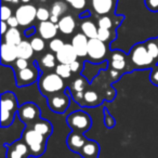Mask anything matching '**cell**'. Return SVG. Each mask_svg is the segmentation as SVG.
I'll return each instance as SVG.
<instances>
[{
    "label": "cell",
    "mask_w": 158,
    "mask_h": 158,
    "mask_svg": "<svg viewBox=\"0 0 158 158\" xmlns=\"http://www.w3.org/2000/svg\"><path fill=\"white\" fill-rule=\"evenodd\" d=\"M69 66H70V69H72L73 73H77V72H79V70H81V67H82L81 63H80L79 61L73 62L72 64H69Z\"/></svg>",
    "instance_id": "cell-42"
},
{
    "label": "cell",
    "mask_w": 158,
    "mask_h": 158,
    "mask_svg": "<svg viewBox=\"0 0 158 158\" xmlns=\"http://www.w3.org/2000/svg\"><path fill=\"white\" fill-rule=\"evenodd\" d=\"M57 26H59L61 33L65 34V35H70L76 28V22L72 15H65L60 19Z\"/></svg>",
    "instance_id": "cell-18"
},
{
    "label": "cell",
    "mask_w": 158,
    "mask_h": 158,
    "mask_svg": "<svg viewBox=\"0 0 158 158\" xmlns=\"http://www.w3.org/2000/svg\"><path fill=\"white\" fill-rule=\"evenodd\" d=\"M16 49H18V56L20 59L29 60L34 54V49L31 42L26 40H22L21 44L16 46Z\"/></svg>",
    "instance_id": "cell-21"
},
{
    "label": "cell",
    "mask_w": 158,
    "mask_h": 158,
    "mask_svg": "<svg viewBox=\"0 0 158 158\" xmlns=\"http://www.w3.org/2000/svg\"><path fill=\"white\" fill-rule=\"evenodd\" d=\"M70 5L73 6V8L77 10H81L86 7V0H74Z\"/></svg>",
    "instance_id": "cell-41"
},
{
    "label": "cell",
    "mask_w": 158,
    "mask_h": 158,
    "mask_svg": "<svg viewBox=\"0 0 158 158\" xmlns=\"http://www.w3.org/2000/svg\"><path fill=\"white\" fill-rule=\"evenodd\" d=\"M64 87V80L61 76L55 73V74H46L41 76L39 79V88L44 94L46 95H52L55 93L63 92Z\"/></svg>",
    "instance_id": "cell-2"
},
{
    "label": "cell",
    "mask_w": 158,
    "mask_h": 158,
    "mask_svg": "<svg viewBox=\"0 0 158 158\" xmlns=\"http://www.w3.org/2000/svg\"><path fill=\"white\" fill-rule=\"evenodd\" d=\"M15 16L21 26H28L34 22L35 19H37V9L34 6L25 3L18 8L15 11Z\"/></svg>",
    "instance_id": "cell-7"
},
{
    "label": "cell",
    "mask_w": 158,
    "mask_h": 158,
    "mask_svg": "<svg viewBox=\"0 0 158 158\" xmlns=\"http://www.w3.org/2000/svg\"><path fill=\"white\" fill-rule=\"evenodd\" d=\"M104 123L107 128H113L115 126V119L110 116L107 113V110H105V118H104Z\"/></svg>",
    "instance_id": "cell-39"
},
{
    "label": "cell",
    "mask_w": 158,
    "mask_h": 158,
    "mask_svg": "<svg viewBox=\"0 0 158 158\" xmlns=\"http://www.w3.org/2000/svg\"><path fill=\"white\" fill-rule=\"evenodd\" d=\"M56 60L62 64H72L73 62L77 61V55L76 51H75L74 47L69 44H65L64 47L56 53Z\"/></svg>",
    "instance_id": "cell-12"
},
{
    "label": "cell",
    "mask_w": 158,
    "mask_h": 158,
    "mask_svg": "<svg viewBox=\"0 0 158 158\" xmlns=\"http://www.w3.org/2000/svg\"><path fill=\"white\" fill-rule=\"evenodd\" d=\"M33 129H35L37 132H39L40 134H42L44 136H49L52 133V126L49 121L47 120H38L34 123Z\"/></svg>",
    "instance_id": "cell-24"
},
{
    "label": "cell",
    "mask_w": 158,
    "mask_h": 158,
    "mask_svg": "<svg viewBox=\"0 0 158 158\" xmlns=\"http://www.w3.org/2000/svg\"><path fill=\"white\" fill-rule=\"evenodd\" d=\"M57 29L59 26L57 24H54L51 21H44V22H40L39 26H38V31L39 35L44 39H53L56 36Z\"/></svg>",
    "instance_id": "cell-15"
},
{
    "label": "cell",
    "mask_w": 158,
    "mask_h": 158,
    "mask_svg": "<svg viewBox=\"0 0 158 158\" xmlns=\"http://www.w3.org/2000/svg\"><path fill=\"white\" fill-rule=\"evenodd\" d=\"M110 76L113 77V79L117 78V77H118V75H119L118 70H116V69H112V70H110Z\"/></svg>",
    "instance_id": "cell-49"
},
{
    "label": "cell",
    "mask_w": 158,
    "mask_h": 158,
    "mask_svg": "<svg viewBox=\"0 0 158 158\" xmlns=\"http://www.w3.org/2000/svg\"><path fill=\"white\" fill-rule=\"evenodd\" d=\"M87 141H88V139H86L81 133L76 131H73L67 136V145L69 147V149L77 152V153H80V151L85 146Z\"/></svg>",
    "instance_id": "cell-16"
},
{
    "label": "cell",
    "mask_w": 158,
    "mask_h": 158,
    "mask_svg": "<svg viewBox=\"0 0 158 158\" xmlns=\"http://www.w3.org/2000/svg\"><path fill=\"white\" fill-rule=\"evenodd\" d=\"M51 16V12H49V10L47 8L40 7L39 9H37V19L40 22H44V21H49Z\"/></svg>",
    "instance_id": "cell-33"
},
{
    "label": "cell",
    "mask_w": 158,
    "mask_h": 158,
    "mask_svg": "<svg viewBox=\"0 0 158 158\" xmlns=\"http://www.w3.org/2000/svg\"><path fill=\"white\" fill-rule=\"evenodd\" d=\"M145 5L151 11H158V0H145Z\"/></svg>",
    "instance_id": "cell-38"
},
{
    "label": "cell",
    "mask_w": 158,
    "mask_h": 158,
    "mask_svg": "<svg viewBox=\"0 0 158 158\" xmlns=\"http://www.w3.org/2000/svg\"><path fill=\"white\" fill-rule=\"evenodd\" d=\"M38 79V69L33 66L21 69L16 73V84L19 87L28 86Z\"/></svg>",
    "instance_id": "cell-11"
},
{
    "label": "cell",
    "mask_w": 158,
    "mask_h": 158,
    "mask_svg": "<svg viewBox=\"0 0 158 158\" xmlns=\"http://www.w3.org/2000/svg\"><path fill=\"white\" fill-rule=\"evenodd\" d=\"M31 44L33 47L34 51L40 52L44 49V39L41 37H34L31 40Z\"/></svg>",
    "instance_id": "cell-31"
},
{
    "label": "cell",
    "mask_w": 158,
    "mask_h": 158,
    "mask_svg": "<svg viewBox=\"0 0 158 158\" xmlns=\"http://www.w3.org/2000/svg\"><path fill=\"white\" fill-rule=\"evenodd\" d=\"M85 88H86V80L84 78H77L73 81L70 90L73 92H84Z\"/></svg>",
    "instance_id": "cell-30"
},
{
    "label": "cell",
    "mask_w": 158,
    "mask_h": 158,
    "mask_svg": "<svg viewBox=\"0 0 158 158\" xmlns=\"http://www.w3.org/2000/svg\"><path fill=\"white\" fill-rule=\"evenodd\" d=\"M18 59L19 56L16 46L3 42L1 44V61H2V64L15 63Z\"/></svg>",
    "instance_id": "cell-14"
},
{
    "label": "cell",
    "mask_w": 158,
    "mask_h": 158,
    "mask_svg": "<svg viewBox=\"0 0 158 158\" xmlns=\"http://www.w3.org/2000/svg\"><path fill=\"white\" fill-rule=\"evenodd\" d=\"M79 154L84 158H98L100 154V146L95 141L88 140Z\"/></svg>",
    "instance_id": "cell-17"
},
{
    "label": "cell",
    "mask_w": 158,
    "mask_h": 158,
    "mask_svg": "<svg viewBox=\"0 0 158 158\" xmlns=\"http://www.w3.org/2000/svg\"><path fill=\"white\" fill-rule=\"evenodd\" d=\"M40 1H44V0H40Z\"/></svg>",
    "instance_id": "cell-54"
},
{
    "label": "cell",
    "mask_w": 158,
    "mask_h": 158,
    "mask_svg": "<svg viewBox=\"0 0 158 158\" xmlns=\"http://www.w3.org/2000/svg\"><path fill=\"white\" fill-rule=\"evenodd\" d=\"M18 110V100L14 93H3L1 95V126L8 127L11 125Z\"/></svg>",
    "instance_id": "cell-1"
},
{
    "label": "cell",
    "mask_w": 158,
    "mask_h": 158,
    "mask_svg": "<svg viewBox=\"0 0 158 158\" xmlns=\"http://www.w3.org/2000/svg\"><path fill=\"white\" fill-rule=\"evenodd\" d=\"M110 29L106 28H100L98 29V39H100L101 41L106 42L107 40H110Z\"/></svg>",
    "instance_id": "cell-35"
},
{
    "label": "cell",
    "mask_w": 158,
    "mask_h": 158,
    "mask_svg": "<svg viewBox=\"0 0 158 158\" xmlns=\"http://www.w3.org/2000/svg\"><path fill=\"white\" fill-rule=\"evenodd\" d=\"M114 95H115V92L112 88H108L107 90L105 91V97L107 98L108 100H112L114 99Z\"/></svg>",
    "instance_id": "cell-45"
},
{
    "label": "cell",
    "mask_w": 158,
    "mask_h": 158,
    "mask_svg": "<svg viewBox=\"0 0 158 158\" xmlns=\"http://www.w3.org/2000/svg\"><path fill=\"white\" fill-rule=\"evenodd\" d=\"M66 121H67V125L72 128L73 131L79 132V133L87 132L90 129L91 123H92L91 117L82 110H77V112L72 113L67 117Z\"/></svg>",
    "instance_id": "cell-5"
},
{
    "label": "cell",
    "mask_w": 158,
    "mask_h": 158,
    "mask_svg": "<svg viewBox=\"0 0 158 158\" xmlns=\"http://www.w3.org/2000/svg\"><path fill=\"white\" fill-rule=\"evenodd\" d=\"M21 41H22V36H21L20 31L14 27H10L5 35V42L18 46L21 44Z\"/></svg>",
    "instance_id": "cell-22"
},
{
    "label": "cell",
    "mask_w": 158,
    "mask_h": 158,
    "mask_svg": "<svg viewBox=\"0 0 158 158\" xmlns=\"http://www.w3.org/2000/svg\"><path fill=\"white\" fill-rule=\"evenodd\" d=\"M19 2V0H13V1H12V3H18Z\"/></svg>",
    "instance_id": "cell-53"
},
{
    "label": "cell",
    "mask_w": 158,
    "mask_h": 158,
    "mask_svg": "<svg viewBox=\"0 0 158 158\" xmlns=\"http://www.w3.org/2000/svg\"><path fill=\"white\" fill-rule=\"evenodd\" d=\"M84 100L88 106H95L100 103V97L98 92L93 90H88L85 92Z\"/></svg>",
    "instance_id": "cell-25"
},
{
    "label": "cell",
    "mask_w": 158,
    "mask_h": 158,
    "mask_svg": "<svg viewBox=\"0 0 158 158\" xmlns=\"http://www.w3.org/2000/svg\"><path fill=\"white\" fill-rule=\"evenodd\" d=\"M21 1H22L23 3H28L29 1H31V0H21Z\"/></svg>",
    "instance_id": "cell-50"
},
{
    "label": "cell",
    "mask_w": 158,
    "mask_h": 158,
    "mask_svg": "<svg viewBox=\"0 0 158 158\" xmlns=\"http://www.w3.org/2000/svg\"><path fill=\"white\" fill-rule=\"evenodd\" d=\"M55 59H56V56H54L51 53H47V54H44L41 57V62L40 63L46 68H53L55 66Z\"/></svg>",
    "instance_id": "cell-29"
},
{
    "label": "cell",
    "mask_w": 158,
    "mask_h": 158,
    "mask_svg": "<svg viewBox=\"0 0 158 158\" xmlns=\"http://www.w3.org/2000/svg\"><path fill=\"white\" fill-rule=\"evenodd\" d=\"M93 10L100 15L110 13L113 8V0H92Z\"/></svg>",
    "instance_id": "cell-19"
},
{
    "label": "cell",
    "mask_w": 158,
    "mask_h": 158,
    "mask_svg": "<svg viewBox=\"0 0 158 158\" xmlns=\"http://www.w3.org/2000/svg\"><path fill=\"white\" fill-rule=\"evenodd\" d=\"M88 42H89V38L87 37L85 34L79 33L74 36V38H73V40H72V44H70L74 47L75 51H76L78 56L84 57L87 55Z\"/></svg>",
    "instance_id": "cell-13"
},
{
    "label": "cell",
    "mask_w": 158,
    "mask_h": 158,
    "mask_svg": "<svg viewBox=\"0 0 158 158\" xmlns=\"http://www.w3.org/2000/svg\"><path fill=\"white\" fill-rule=\"evenodd\" d=\"M145 44H146L147 50L151 53L152 56H153L156 61H158V41L157 40L151 39L145 42Z\"/></svg>",
    "instance_id": "cell-28"
},
{
    "label": "cell",
    "mask_w": 158,
    "mask_h": 158,
    "mask_svg": "<svg viewBox=\"0 0 158 158\" xmlns=\"http://www.w3.org/2000/svg\"><path fill=\"white\" fill-rule=\"evenodd\" d=\"M130 59H131L133 65L138 68H146L153 65L154 61H155V59L148 52L145 44H135L130 52Z\"/></svg>",
    "instance_id": "cell-4"
},
{
    "label": "cell",
    "mask_w": 158,
    "mask_h": 158,
    "mask_svg": "<svg viewBox=\"0 0 158 158\" xmlns=\"http://www.w3.org/2000/svg\"><path fill=\"white\" fill-rule=\"evenodd\" d=\"M7 23H8V25H9V27H14V28H16L18 25H20L16 16H11V18L7 21Z\"/></svg>",
    "instance_id": "cell-43"
},
{
    "label": "cell",
    "mask_w": 158,
    "mask_h": 158,
    "mask_svg": "<svg viewBox=\"0 0 158 158\" xmlns=\"http://www.w3.org/2000/svg\"><path fill=\"white\" fill-rule=\"evenodd\" d=\"M36 33V28L35 27H28V28H26L24 31V35L26 36V37H31V36H34Z\"/></svg>",
    "instance_id": "cell-44"
},
{
    "label": "cell",
    "mask_w": 158,
    "mask_h": 158,
    "mask_svg": "<svg viewBox=\"0 0 158 158\" xmlns=\"http://www.w3.org/2000/svg\"><path fill=\"white\" fill-rule=\"evenodd\" d=\"M107 54L105 42L101 41L98 38L89 39L88 42V50H87V56L89 61L92 63H101Z\"/></svg>",
    "instance_id": "cell-6"
},
{
    "label": "cell",
    "mask_w": 158,
    "mask_h": 158,
    "mask_svg": "<svg viewBox=\"0 0 158 158\" xmlns=\"http://www.w3.org/2000/svg\"><path fill=\"white\" fill-rule=\"evenodd\" d=\"M110 65L116 70L125 69L126 65H127L125 54L121 51H114L110 56Z\"/></svg>",
    "instance_id": "cell-20"
},
{
    "label": "cell",
    "mask_w": 158,
    "mask_h": 158,
    "mask_svg": "<svg viewBox=\"0 0 158 158\" xmlns=\"http://www.w3.org/2000/svg\"><path fill=\"white\" fill-rule=\"evenodd\" d=\"M2 1H5V2H12L13 0H2Z\"/></svg>",
    "instance_id": "cell-51"
},
{
    "label": "cell",
    "mask_w": 158,
    "mask_h": 158,
    "mask_svg": "<svg viewBox=\"0 0 158 158\" xmlns=\"http://www.w3.org/2000/svg\"><path fill=\"white\" fill-rule=\"evenodd\" d=\"M8 26H9V25H8V23L6 22V21H2V22H1V34H2L3 36L6 35V33H7L8 31Z\"/></svg>",
    "instance_id": "cell-47"
},
{
    "label": "cell",
    "mask_w": 158,
    "mask_h": 158,
    "mask_svg": "<svg viewBox=\"0 0 158 158\" xmlns=\"http://www.w3.org/2000/svg\"><path fill=\"white\" fill-rule=\"evenodd\" d=\"M74 93V99L76 100L77 102H81V100L84 99V92H73Z\"/></svg>",
    "instance_id": "cell-46"
},
{
    "label": "cell",
    "mask_w": 158,
    "mask_h": 158,
    "mask_svg": "<svg viewBox=\"0 0 158 158\" xmlns=\"http://www.w3.org/2000/svg\"><path fill=\"white\" fill-rule=\"evenodd\" d=\"M98 25H99L100 28L110 29V28H112V26H113V23H112V20H110L108 16L103 15L99 20V22H98Z\"/></svg>",
    "instance_id": "cell-34"
},
{
    "label": "cell",
    "mask_w": 158,
    "mask_h": 158,
    "mask_svg": "<svg viewBox=\"0 0 158 158\" xmlns=\"http://www.w3.org/2000/svg\"><path fill=\"white\" fill-rule=\"evenodd\" d=\"M12 16V10L8 6H2L1 7V21H6L7 22L10 18Z\"/></svg>",
    "instance_id": "cell-36"
},
{
    "label": "cell",
    "mask_w": 158,
    "mask_h": 158,
    "mask_svg": "<svg viewBox=\"0 0 158 158\" xmlns=\"http://www.w3.org/2000/svg\"><path fill=\"white\" fill-rule=\"evenodd\" d=\"M98 27L95 24L90 20H87L82 22L81 24V31L82 34L87 36L89 39H93V38H98Z\"/></svg>",
    "instance_id": "cell-23"
},
{
    "label": "cell",
    "mask_w": 158,
    "mask_h": 158,
    "mask_svg": "<svg viewBox=\"0 0 158 158\" xmlns=\"http://www.w3.org/2000/svg\"><path fill=\"white\" fill-rule=\"evenodd\" d=\"M49 21H51V22L54 23V24H57V23H59V21H60V19H59V16H55V15H52V14H51L50 20H49Z\"/></svg>",
    "instance_id": "cell-48"
},
{
    "label": "cell",
    "mask_w": 158,
    "mask_h": 158,
    "mask_svg": "<svg viewBox=\"0 0 158 158\" xmlns=\"http://www.w3.org/2000/svg\"><path fill=\"white\" fill-rule=\"evenodd\" d=\"M15 67L18 68L19 70L21 69H25V68L29 67V63H28V60H25V59H20L19 57L18 60L15 61Z\"/></svg>",
    "instance_id": "cell-37"
},
{
    "label": "cell",
    "mask_w": 158,
    "mask_h": 158,
    "mask_svg": "<svg viewBox=\"0 0 158 158\" xmlns=\"http://www.w3.org/2000/svg\"><path fill=\"white\" fill-rule=\"evenodd\" d=\"M69 105V98L63 92L49 95V107L57 114H62Z\"/></svg>",
    "instance_id": "cell-10"
},
{
    "label": "cell",
    "mask_w": 158,
    "mask_h": 158,
    "mask_svg": "<svg viewBox=\"0 0 158 158\" xmlns=\"http://www.w3.org/2000/svg\"><path fill=\"white\" fill-rule=\"evenodd\" d=\"M29 155H31V149L23 139L8 146L7 158H28Z\"/></svg>",
    "instance_id": "cell-9"
},
{
    "label": "cell",
    "mask_w": 158,
    "mask_h": 158,
    "mask_svg": "<svg viewBox=\"0 0 158 158\" xmlns=\"http://www.w3.org/2000/svg\"><path fill=\"white\" fill-rule=\"evenodd\" d=\"M65 1H66V2H68V3H72L74 0H65Z\"/></svg>",
    "instance_id": "cell-52"
},
{
    "label": "cell",
    "mask_w": 158,
    "mask_h": 158,
    "mask_svg": "<svg viewBox=\"0 0 158 158\" xmlns=\"http://www.w3.org/2000/svg\"><path fill=\"white\" fill-rule=\"evenodd\" d=\"M55 73H56L59 76H61L62 78H68L72 75V69H70V66L68 64H62L60 63L59 65L55 67Z\"/></svg>",
    "instance_id": "cell-27"
},
{
    "label": "cell",
    "mask_w": 158,
    "mask_h": 158,
    "mask_svg": "<svg viewBox=\"0 0 158 158\" xmlns=\"http://www.w3.org/2000/svg\"><path fill=\"white\" fill-rule=\"evenodd\" d=\"M64 44H64V41L62 39H59V38H53V39L50 41V44H49V48H50L53 52L57 53L62 48H63Z\"/></svg>",
    "instance_id": "cell-32"
},
{
    "label": "cell",
    "mask_w": 158,
    "mask_h": 158,
    "mask_svg": "<svg viewBox=\"0 0 158 158\" xmlns=\"http://www.w3.org/2000/svg\"><path fill=\"white\" fill-rule=\"evenodd\" d=\"M66 10H67V7H66L65 3L62 2V1H56V2L53 3L52 7H51V14L60 18V16L65 13Z\"/></svg>",
    "instance_id": "cell-26"
},
{
    "label": "cell",
    "mask_w": 158,
    "mask_h": 158,
    "mask_svg": "<svg viewBox=\"0 0 158 158\" xmlns=\"http://www.w3.org/2000/svg\"><path fill=\"white\" fill-rule=\"evenodd\" d=\"M151 81L153 82L155 86H158V65L152 69L151 73Z\"/></svg>",
    "instance_id": "cell-40"
},
{
    "label": "cell",
    "mask_w": 158,
    "mask_h": 158,
    "mask_svg": "<svg viewBox=\"0 0 158 158\" xmlns=\"http://www.w3.org/2000/svg\"><path fill=\"white\" fill-rule=\"evenodd\" d=\"M23 140L28 145L31 155L38 157V156H40L44 152L46 136L40 134L39 132H37L33 128L28 130H25L24 134H23Z\"/></svg>",
    "instance_id": "cell-3"
},
{
    "label": "cell",
    "mask_w": 158,
    "mask_h": 158,
    "mask_svg": "<svg viewBox=\"0 0 158 158\" xmlns=\"http://www.w3.org/2000/svg\"><path fill=\"white\" fill-rule=\"evenodd\" d=\"M19 117L24 123L28 125L31 123H35L39 120L40 110L34 103H25L19 108Z\"/></svg>",
    "instance_id": "cell-8"
}]
</instances>
